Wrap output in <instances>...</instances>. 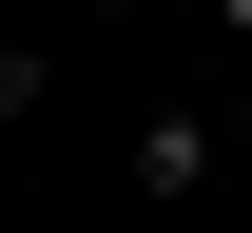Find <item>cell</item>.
Masks as SVG:
<instances>
[{
  "instance_id": "7a4b0ae2",
  "label": "cell",
  "mask_w": 252,
  "mask_h": 233,
  "mask_svg": "<svg viewBox=\"0 0 252 233\" xmlns=\"http://www.w3.org/2000/svg\"><path fill=\"white\" fill-rule=\"evenodd\" d=\"M214 20H233V39H252V0H214Z\"/></svg>"
},
{
  "instance_id": "6da1fadb",
  "label": "cell",
  "mask_w": 252,
  "mask_h": 233,
  "mask_svg": "<svg viewBox=\"0 0 252 233\" xmlns=\"http://www.w3.org/2000/svg\"><path fill=\"white\" fill-rule=\"evenodd\" d=\"M136 195H156V214L214 195V117H156V136H136Z\"/></svg>"
}]
</instances>
